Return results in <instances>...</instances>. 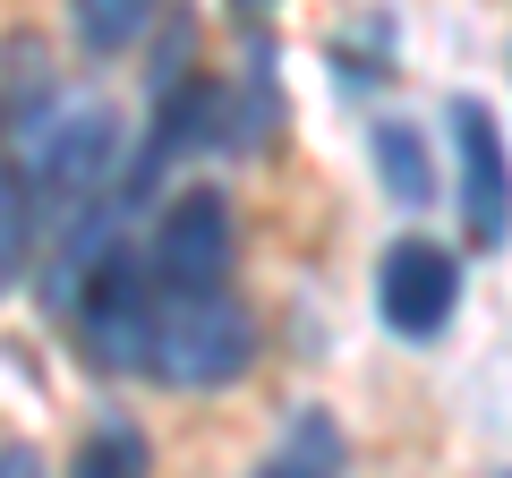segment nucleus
Segmentation results:
<instances>
[{
  "instance_id": "nucleus-1",
  "label": "nucleus",
  "mask_w": 512,
  "mask_h": 478,
  "mask_svg": "<svg viewBox=\"0 0 512 478\" xmlns=\"http://www.w3.org/2000/svg\"><path fill=\"white\" fill-rule=\"evenodd\" d=\"M256 368V316L239 308V291H163L154 308V368L180 393H222Z\"/></svg>"
},
{
  "instance_id": "nucleus-5",
  "label": "nucleus",
  "mask_w": 512,
  "mask_h": 478,
  "mask_svg": "<svg viewBox=\"0 0 512 478\" xmlns=\"http://www.w3.org/2000/svg\"><path fill=\"white\" fill-rule=\"evenodd\" d=\"M461 308V257L453 248H436V239H393L376 265V316L384 333H402V342H436L444 325H453Z\"/></svg>"
},
{
  "instance_id": "nucleus-9",
  "label": "nucleus",
  "mask_w": 512,
  "mask_h": 478,
  "mask_svg": "<svg viewBox=\"0 0 512 478\" xmlns=\"http://www.w3.org/2000/svg\"><path fill=\"white\" fill-rule=\"evenodd\" d=\"M26 265V188H18V163L0 154V291L18 282Z\"/></svg>"
},
{
  "instance_id": "nucleus-7",
  "label": "nucleus",
  "mask_w": 512,
  "mask_h": 478,
  "mask_svg": "<svg viewBox=\"0 0 512 478\" xmlns=\"http://www.w3.org/2000/svg\"><path fill=\"white\" fill-rule=\"evenodd\" d=\"M256 478H342V436H333L316 410H299L291 436L265 453V470H256Z\"/></svg>"
},
{
  "instance_id": "nucleus-11",
  "label": "nucleus",
  "mask_w": 512,
  "mask_h": 478,
  "mask_svg": "<svg viewBox=\"0 0 512 478\" xmlns=\"http://www.w3.org/2000/svg\"><path fill=\"white\" fill-rule=\"evenodd\" d=\"M0 478H43V453L35 444H0Z\"/></svg>"
},
{
  "instance_id": "nucleus-2",
  "label": "nucleus",
  "mask_w": 512,
  "mask_h": 478,
  "mask_svg": "<svg viewBox=\"0 0 512 478\" xmlns=\"http://www.w3.org/2000/svg\"><path fill=\"white\" fill-rule=\"evenodd\" d=\"M18 163H26V180H35L43 197L86 205L94 188L111 180V163H120V120H111L94 94H43L18 120Z\"/></svg>"
},
{
  "instance_id": "nucleus-4",
  "label": "nucleus",
  "mask_w": 512,
  "mask_h": 478,
  "mask_svg": "<svg viewBox=\"0 0 512 478\" xmlns=\"http://www.w3.org/2000/svg\"><path fill=\"white\" fill-rule=\"evenodd\" d=\"M444 129H453V171H461V231H470V248H504L512 239V154H504L495 111L478 94H453Z\"/></svg>"
},
{
  "instance_id": "nucleus-8",
  "label": "nucleus",
  "mask_w": 512,
  "mask_h": 478,
  "mask_svg": "<svg viewBox=\"0 0 512 478\" xmlns=\"http://www.w3.org/2000/svg\"><path fill=\"white\" fill-rule=\"evenodd\" d=\"M69 478H154V453H146V436H137L128 419H103L86 444H77Z\"/></svg>"
},
{
  "instance_id": "nucleus-3",
  "label": "nucleus",
  "mask_w": 512,
  "mask_h": 478,
  "mask_svg": "<svg viewBox=\"0 0 512 478\" xmlns=\"http://www.w3.org/2000/svg\"><path fill=\"white\" fill-rule=\"evenodd\" d=\"M231 257H239V231H231V205L214 188L171 197L146 239V274L163 291H231Z\"/></svg>"
},
{
  "instance_id": "nucleus-10",
  "label": "nucleus",
  "mask_w": 512,
  "mask_h": 478,
  "mask_svg": "<svg viewBox=\"0 0 512 478\" xmlns=\"http://www.w3.org/2000/svg\"><path fill=\"white\" fill-rule=\"evenodd\" d=\"M77 35H86L94 52H120V43L146 35V9H128V0H86V9H77Z\"/></svg>"
},
{
  "instance_id": "nucleus-6",
  "label": "nucleus",
  "mask_w": 512,
  "mask_h": 478,
  "mask_svg": "<svg viewBox=\"0 0 512 478\" xmlns=\"http://www.w3.org/2000/svg\"><path fill=\"white\" fill-rule=\"evenodd\" d=\"M376 180H384V197L393 205H410L419 214L427 197H436V163H427V137L410 129V120H376Z\"/></svg>"
}]
</instances>
